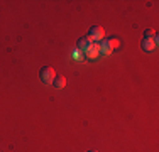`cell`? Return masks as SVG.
Masks as SVG:
<instances>
[{"label": "cell", "mask_w": 159, "mask_h": 152, "mask_svg": "<svg viewBox=\"0 0 159 152\" xmlns=\"http://www.w3.org/2000/svg\"><path fill=\"white\" fill-rule=\"evenodd\" d=\"M39 78H41V81L46 83V85H52V81H54V78H56V71L52 69L51 66H44V68H41V71H39Z\"/></svg>", "instance_id": "cell-1"}, {"label": "cell", "mask_w": 159, "mask_h": 152, "mask_svg": "<svg viewBox=\"0 0 159 152\" xmlns=\"http://www.w3.org/2000/svg\"><path fill=\"white\" fill-rule=\"evenodd\" d=\"M83 54H85L88 59L98 58V56H100V44H98V42H92L88 47L85 49V51H83Z\"/></svg>", "instance_id": "cell-2"}, {"label": "cell", "mask_w": 159, "mask_h": 152, "mask_svg": "<svg viewBox=\"0 0 159 152\" xmlns=\"http://www.w3.org/2000/svg\"><path fill=\"white\" fill-rule=\"evenodd\" d=\"M103 36H105V32H103V29H102L100 25L92 27L90 29V34H88V37L93 41V42H100V41L103 39Z\"/></svg>", "instance_id": "cell-3"}, {"label": "cell", "mask_w": 159, "mask_h": 152, "mask_svg": "<svg viewBox=\"0 0 159 152\" xmlns=\"http://www.w3.org/2000/svg\"><path fill=\"white\" fill-rule=\"evenodd\" d=\"M142 49L146 52H151V51L156 49V44H154L152 37H144V39H142Z\"/></svg>", "instance_id": "cell-4"}, {"label": "cell", "mask_w": 159, "mask_h": 152, "mask_svg": "<svg viewBox=\"0 0 159 152\" xmlns=\"http://www.w3.org/2000/svg\"><path fill=\"white\" fill-rule=\"evenodd\" d=\"M98 44H100V54H103V56L112 54V51H113V49L110 47L108 41H102V42H98Z\"/></svg>", "instance_id": "cell-5"}, {"label": "cell", "mask_w": 159, "mask_h": 152, "mask_svg": "<svg viewBox=\"0 0 159 152\" xmlns=\"http://www.w3.org/2000/svg\"><path fill=\"white\" fill-rule=\"evenodd\" d=\"M64 85H66V78L61 76V74H56L54 81H52V86H54V88H58V90H61V88H64Z\"/></svg>", "instance_id": "cell-6"}, {"label": "cell", "mask_w": 159, "mask_h": 152, "mask_svg": "<svg viewBox=\"0 0 159 152\" xmlns=\"http://www.w3.org/2000/svg\"><path fill=\"white\" fill-rule=\"evenodd\" d=\"M92 42H93V41L90 39L88 36H86V37H83V39H80V41H78V49H81V52H83V51H85V49L88 47V46L92 44Z\"/></svg>", "instance_id": "cell-7"}, {"label": "cell", "mask_w": 159, "mask_h": 152, "mask_svg": "<svg viewBox=\"0 0 159 152\" xmlns=\"http://www.w3.org/2000/svg\"><path fill=\"white\" fill-rule=\"evenodd\" d=\"M108 44H110V47L112 49H117L120 46V41L119 39H115V37H112V39H108Z\"/></svg>", "instance_id": "cell-8"}, {"label": "cell", "mask_w": 159, "mask_h": 152, "mask_svg": "<svg viewBox=\"0 0 159 152\" xmlns=\"http://www.w3.org/2000/svg\"><path fill=\"white\" fill-rule=\"evenodd\" d=\"M154 36V30L152 29H147L146 32H144V37H152Z\"/></svg>", "instance_id": "cell-9"}, {"label": "cell", "mask_w": 159, "mask_h": 152, "mask_svg": "<svg viewBox=\"0 0 159 152\" xmlns=\"http://www.w3.org/2000/svg\"><path fill=\"white\" fill-rule=\"evenodd\" d=\"M90 152H97V150H90Z\"/></svg>", "instance_id": "cell-10"}]
</instances>
